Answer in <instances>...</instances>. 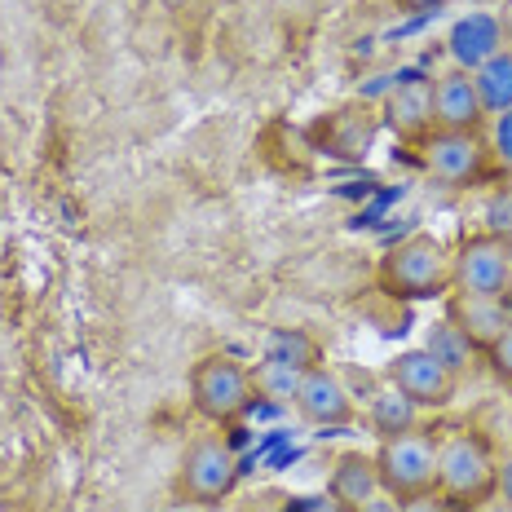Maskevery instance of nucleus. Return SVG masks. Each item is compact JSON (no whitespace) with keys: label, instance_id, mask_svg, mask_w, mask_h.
<instances>
[{"label":"nucleus","instance_id":"9b49d317","mask_svg":"<svg viewBox=\"0 0 512 512\" xmlns=\"http://www.w3.org/2000/svg\"><path fill=\"white\" fill-rule=\"evenodd\" d=\"M384 128L398 142L420 146L433 133V76H402L380 106Z\"/></svg>","mask_w":512,"mask_h":512},{"label":"nucleus","instance_id":"cd10ccee","mask_svg":"<svg viewBox=\"0 0 512 512\" xmlns=\"http://www.w3.org/2000/svg\"><path fill=\"white\" fill-rule=\"evenodd\" d=\"M499 23H504V40H508V49H512V0L499 5Z\"/></svg>","mask_w":512,"mask_h":512},{"label":"nucleus","instance_id":"f03ea898","mask_svg":"<svg viewBox=\"0 0 512 512\" xmlns=\"http://www.w3.org/2000/svg\"><path fill=\"white\" fill-rule=\"evenodd\" d=\"M376 287L393 301H442L451 292V248L429 230L407 234L380 252Z\"/></svg>","mask_w":512,"mask_h":512},{"label":"nucleus","instance_id":"9d476101","mask_svg":"<svg viewBox=\"0 0 512 512\" xmlns=\"http://www.w3.org/2000/svg\"><path fill=\"white\" fill-rule=\"evenodd\" d=\"M486 106L477 98L473 71L446 67L433 76V128L442 133H482L486 128Z\"/></svg>","mask_w":512,"mask_h":512},{"label":"nucleus","instance_id":"423d86ee","mask_svg":"<svg viewBox=\"0 0 512 512\" xmlns=\"http://www.w3.org/2000/svg\"><path fill=\"white\" fill-rule=\"evenodd\" d=\"M371 455H376L380 486L389 490L398 504L437 490V433L411 429L402 437H389V442H376Z\"/></svg>","mask_w":512,"mask_h":512},{"label":"nucleus","instance_id":"39448f33","mask_svg":"<svg viewBox=\"0 0 512 512\" xmlns=\"http://www.w3.org/2000/svg\"><path fill=\"white\" fill-rule=\"evenodd\" d=\"M451 292L512 301V239L490 230L464 234L451 248Z\"/></svg>","mask_w":512,"mask_h":512},{"label":"nucleus","instance_id":"0eeeda50","mask_svg":"<svg viewBox=\"0 0 512 512\" xmlns=\"http://www.w3.org/2000/svg\"><path fill=\"white\" fill-rule=\"evenodd\" d=\"M415 159L446 190H473L495 173L490 168V151H486V133H442V128H433L415 146Z\"/></svg>","mask_w":512,"mask_h":512},{"label":"nucleus","instance_id":"dca6fc26","mask_svg":"<svg viewBox=\"0 0 512 512\" xmlns=\"http://www.w3.org/2000/svg\"><path fill=\"white\" fill-rule=\"evenodd\" d=\"M424 349H429V354H433L437 362H442V367L451 371V376L460 380V384H464L468 376H473L477 367H486L482 349H477L473 340H468L455 323H446V318H437V323L429 327V336H424Z\"/></svg>","mask_w":512,"mask_h":512},{"label":"nucleus","instance_id":"f3484780","mask_svg":"<svg viewBox=\"0 0 512 512\" xmlns=\"http://www.w3.org/2000/svg\"><path fill=\"white\" fill-rule=\"evenodd\" d=\"M265 358L305 376L309 367H318V362H323V345H318V336L305 332V327H274V332L265 336Z\"/></svg>","mask_w":512,"mask_h":512},{"label":"nucleus","instance_id":"393cba45","mask_svg":"<svg viewBox=\"0 0 512 512\" xmlns=\"http://www.w3.org/2000/svg\"><path fill=\"white\" fill-rule=\"evenodd\" d=\"M495 495L499 499H508L512 504V451L499 455V477H495Z\"/></svg>","mask_w":512,"mask_h":512},{"label":"nucleus","instance_id":"b1692460","mask_svg":"<svg viewBox=\"0 0 512 512\" xmlns=\"http://www.w3.org/2000/svg\"><path fill=\"white\" fill-rule=\"evenodd\" d=\"M402 512H455V508L433 490V495H415V499H407V504H402Z\"/></svg>","mask_w":512,"mask_h":512},{"label":"nucleus","instance_id":"bb28decb","mask_svg":"<svg viewBox=\"0 0 512 512\" xmlns=\"http://www.w3.org/2000/svg\"><path fill=\"white\" fill-rule=\"evenodd\" d=\"M468 512H512L508 499H499V495H490L486 504H477V508H468Z\"/></svg>","mask_w":512,"mask_h":512},{"label":"nucleus","instance_id":"6e6552de","mask_svg":"<svg viewBox=\"0 0 512 512\" xmlns=\"http://www.w3.org/2000/svg\"><path fill=\"white\" fill-rule=\"evenodd\" d=\"M384 380H389L398 393H407L420 411H446L455 398H460V380H455L424 345L420 349H402L398 358H389Z\"/></svg>","mask_w":512,"mask_h":512},{"label":"nucleus","instance_id":"4be33fe9","mask_svg":"<svg viewBox=\"0 0 512 512\" xmlns=\"http://www.w3.org/2000/svg\"><path fill=\"white\" fill-rule=\"evenodd\" d=\"M283 512H345V508H340L336 499L323 490V495H296V499H287Z\"/></svg>","mask_w":512,"mask_h":512},{"label":"nucleus","instance_id":"412c9836","mask_svg":"<svg viewBox=\"0 0 512 512\" xmlns=\"http://www.w3.org/2000/svg\"><path fill=\"white\" fill-rule=\"evenodd\" d=\"M486 371H490V380H495L499 389L512 393V323L504 327V336L486 349Z\"/></svg>","mask_w":512,"mask_h":512},{"label":"nucleus","instance_id":"c85d7f7f","mask_svg":"<svg viewBox=\"0 0 512 512\" xmlns=\"http://www.w3.org/2000/svg\"><path fill=\"white\" fill-rule=\"evenodd\" d=\"M508 442H512V407H508Z\"/></svg>","mask_w":512,"mask_h":512},{"label":"nucleus","instance_id":"1a4fd4ad","mask_svg":"<svg viewBox=\"0 0 512 512\" xmlns=\"http://www.w3.org/2000/svg\"><path fill=\"white\" fill-rule=\"evenodd\" d=\"M292 407L305 424H314V429H345V424L358 420V402H354V393H349L345 376H340L336 367H327V362H318V367H309L301 376V389H296Z\"/></svg>","mask_w":512,"mask_h":512},{"label":"nucleus","instance_id":"6ab92c4d","mask_svg":"<svg viewBox=\"0 0 512 512\" xmlns=\"http://www.w3.org/2000/svg\"><path fill=\"white\" fill-rule=\"evenodd\" d=\"M252 384H256V398H270V402H292L296 389H301V371L292 367H279V362L261 358L252 371Z\"/></svg>","mask_w":512,"mask_h":512},{"label":"nucleus","instance_id":"7ed1b4c3","mask_svg":"<svg viewBox=\"0 0 512 512\" xmlns=\"http://www.w3.org/2000/svg\"><path fill=\"white\" fill-rule=\"evenodd\" d=\"M186 398L190 411L212 429H230L256 407V384L252 367H243L234 354H204L186 376Z\"/></svg>","mask_w":512,"mask_h":512},{"label":"nucleus","instance_id":"4468645a","mask_svg":"<svg viewBox=\"0 0 512 512\" xmlns=\"http://www.w3.org/2000/svg\"><path fill=\"white\" fill-rule=\"evenodd\" d=\"M380 473H376V455L371 451H340L327 477V495L336 499L345 512L362 508L371 495H380Z\"/></svg>","mask_w":512,"mask_h":512},{"label":"nucleus","instance_id":"a878e982","mask_svg":"<svg viewBox=\"0 0 512 512\" xmlns=\"http://www.w3.org/2000/svg\"><path fill=\"white\" fill-rule=\"evenodd\" d=\"M354 512H402V504H398V499L389 495V490H380V495H371L367 504H362V508H354Z\"/></svg>","mask_w":512,"mask_h":512},{"label":"nucleus","instance_id":"ddd939ff","mask_svg":"<svg viewBox=\"0 0 512 512\" xmlns=\"http://www.w3.org/2000/svg\"><path fill=\"white\" fill-rule=\"evenodd\" d=\"M442 318L446 323H455L460 332L473 340L477 349L495 345L499 336H504V327L512 323V301H495V296H464V292H446L442 296Z\"/></svg>","mask_w":512,"mask_h":512},{"label":"nucleus","instance_id":"f257e3e1","mask_svg":"<svg viewBox=\"0 0 512 512\" xmlns=\"http://www.w3.org/2000/svg\"><path fill=\"white\" fill-rule=\"evenodd\" d=\"M495 477H499V451L482 429L460 424V429L437 433V495L455 512L486 504L495 495Z\"/></svg>","mask_w":512,"mask_h":512},{"label":"nucleus","instance_id":"20e7f679","mask_svg":"<svg viewBox=\"0 0 512 512\" xmlns=\"http://www.w3.org/2000/svg\"><path fill=\"white\" fill-rule=\"evenodd\" d=\"M239 455L221 433H204L186 446L177 464V499L190 508H217L226 504L239 486Z\"/></svg>","mask_w":512,"mask_h":512},{"label":"nucleus","instance_id":"2eb2a0df","mask_svg":"<svg viewBox=\"0 0 512 512\" xmlns=\"http://www.w3.org/2000/svg\"><path fill=\"white\" fill-rule=\"evenodd\" d=\"M367 429L376 433V442L402 437V433L420 429V407H415L407 393H398L389 380H384L380 389L367 398Z\"/></svg>","mask_w":512,"mask_h":512},{"label":"nucleus","instance_id":"aec40b11","mask_svg":"<svg viewBox=\"0 0 512 512\" xmlns=\"http://www.w3.org/2000/svg\"><path fill=\"white\" fill-rule=\"evenodd\" d=\"M482 133H486L490 168H495V173H504V177H512V106H508V111H499V115H490Z\"/></svg>","mask_w":512,"mask_h":512},{"label":"nucleus","instance_id":"f8f14e48","mask_svg":"<svg viewBox=\"0 0 512 512\" xmlns=\"http://www.w3.org/2000/svg\"><path fill=\"white\" fill-rule=\"evenodd\" d=\"M499 49H508L504 23H499V9H468L446 31V58L460 71H477L482 62H490Z\"/></svg>","mask_w":512,"mask_h":512},{"label":"nucleus","instance_id":"5701e85b","mask_svg":"<svg viewBox=\"0 0 512 512\" xmlns=\"http://www.w3.org/2000/svg\"><path fill=\"white\" fill-rule=\"evenodd\" d=\"M451 0H393V9L398 14H415V18H424V14H437V9H446Z\"/></svg>","mask_w":512,"mask_h":512},{"label":"nucleus","instance_id":"a211bd4d","mask_svg":"<svg viewBox=\"0 0 512 512\" xmlns=\"http://www.w3.org/2000/svg\"><path fill=\"white\" fill-rule=\"evenodd\" d=\"M473 84H477V98H482L486 115H499L512 106V49H499L490 62L473 71Z\"/></svg>","mask_w":512,"mask_h":512}]
</instances>
